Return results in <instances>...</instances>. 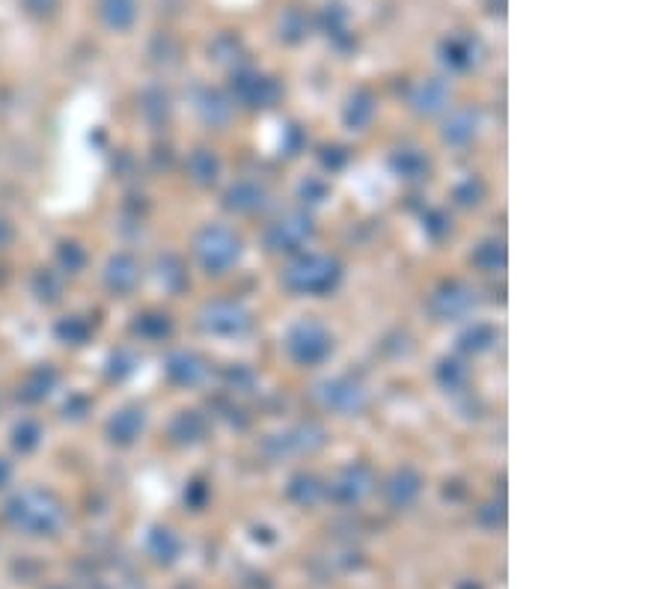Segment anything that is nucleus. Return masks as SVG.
Masks as SVG:
<instances>
[{
  "instance_id": "2",
  "label": "nucleus",
  "mask_w": 669,
  "mask_h": 589,
  "mask_svg": "<svg viewBox=\"0 0 669 589\" xmlns=\"http://www.w3.org/2000/svg\"><path fill=\"white\" fill-rule=\"evenodd\" d=\"M197 253H200L203 265H206L212 274H221V271L232 268V265L238 262V256H241V244H238V238L232 236L229 230L212 227V230H206L203 238L197 241Z\"/></svg>"
},
{
  "instance_id": "3",
  "label": "nucleus",
  "mask_w": 669,
  "mask_h": 589,
  "mask_svg": "<svg viewBox=\"0 0 669 589\" xmlns=\"http://www.w3.org/2000/svg\"><path fill=\"white\" fill-rule=\"evenodd\" d=\"M286 346H289V354H292L298 363H319V360H325V357L331 354L334 340H331V334H328L322 325H316V322H301L298 328H292Z\"/></svg>"
},
{
  "instance_id": "4",
  "label": "nucleus",
  "mask_w": 669,
  "mask_h": 589,
  "mask_svg": "<svg viewBox=\"0 0 669 589\" xmlns=\"http://www.w3.org/2000/svg\"><path fill=\"white\" fill-rule=\"evenodd\" d=\"M310 236H313V224H310V218H304V215H289V218H280L277 224H271V230H268V244H271L274 250H295V247H304Z\"/></svg>"
},
{
  "instance_id": "6",
  "label": "nucleus",
  "mask_w": 669,
  "mask_h": 589,
  "mask_svg": "<svg viewBox=\"0 0 669 589\" xmlns=\"http://www.w3.org/2000/svg\"><path fill=\"white\" fill-rule=\"evenodd\" d=\"M325 396H328V405L336 411H360L363 402H366V393L354 381H345V378L331 381L325 387Z\"/></svg>"
},
{
  "instance_id": "1",
  "label": "nucleus",
  "mask_w": 669,
  "mask_h": 589,
  "mask_svg": "<svg viewBox=\"0 0 669 589\" xmlns=\"http://www.w3.org/2000/svg\"><path fill=\"white\" fill-rule=\"evenodd\" d=\"M283 283L292 292H307V295H322L331 292L339 283V265L331 256H304L298 262H292L283 274Z\"/></svg>"
},
{
  "instance_id": "5",
  "label": "nucleus",
  "mask_w": 669,
  "mask_h": 589,
  "mask_svg": "<svg viewBox=\"0 0 669 589\" xmlns=\"http://www.w3.org/2000/svg\"><path fill=\"white\" fill-rule=\"evenodd\" d=\"M250 325V316L238 307V304H226L218 301L206 310V328L212 334H221V337H232V334H241L247 331Z\"/></svg>"
},
{
  "instance_id": "7",
  "label": "nucleus",
  "mask_w": 669,
  "mask_h": 589,
  "mask_svg": "<svg viewBox=\"0 0 669 589\" xmlns=\"http://www.w3.org/2000/svg\"><path fill=\"white\" fill-rule=\"evenodd\" d=\"M229 206L241 209V212H253L256 206H262V188L253 182H241L229 191Z\"/></svg>"
}]
</instances>
